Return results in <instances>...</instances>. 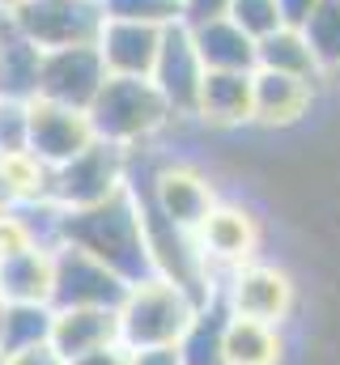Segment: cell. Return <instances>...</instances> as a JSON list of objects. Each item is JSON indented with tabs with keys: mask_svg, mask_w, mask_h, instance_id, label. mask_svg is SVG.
<instances>
[{
	"mask_svg": "<svg viewBox=\"0 0 340 365\" xmlns=\"http://www.w3.org/2000/svg\"><path fill=\"white\" fill-rule=\"evenodd\" d=\"M9 17H13L17 34H26L43 51L98 43V34L106 26V9L98 0H26Z\"/></svg>",
	"mask_w": 340,
	"mask_h": 365,
	"instance_id": "4",
	"label": "cell"
},
{
	"mask_svg": "<svg viewBox=\"0 0 340 365\" xmlns=\"http://www.w3.org/2000/svg\"><path fill=\"white\" fill-rule=\"evenodd\" d=\"M174 4H179V9H183V0H174Z\"/></svg>",
	"mask_w": 340,
	"mask_h": 365,
	"instance_id": "37",
	"label": "cell"
},
{
	"mask_svg": "<svg viewBox=\"0 0 340 365\" xmlns=\"http://www.w3.org/2000/svg\"><path fill=\"white\" fill-rule=\"evenodd\" d=\"M196 238H200L204 255H213L230 268H243V264H251L255 247H259V221L239 204H217Z\"/></svg>",
	"mask_w": 340,
	"mask_h": 365,
	"instance_id": "15",
	"label": "cell"
},
{
	"mask_svg": "<svg viewBox=\"0 0 340 365\" xmlns=\"http://www.w3.org/2000/svg\"><path fill=\"white\" fill-rule=\"evenodd\" d=\"M247 34H251L255 43L259 38H268V34H276L281 26H285V13H281V4L276 0H230V9H226Z\"/></svg>",
	"mask_w": 340,
	"mask_h": 365,
	"instance_id": "26",
	"label": "cell"
},
{
	"mask_svg": "<svg viewBox=\"0 0 340 365\" xmlns=\"http://www.w3.org/2000/svg\"><path fill=\"white\" fill-rule=\"evenodd\" d=\"M281 361V327L230 314L226 323V365H276Z\"/></svg>",
	"mask_w": 340,
	"mask_h": 365,
	"instance_id": "20",
	"label": "cell"
},
{
	"mask_svg": "<svg viewBox=\"0 0 340 365\" xmlns=\"http://www.w3.org/2000/svg\"><path fill=\"white\" fill-rule=\"evenodd\" d=\"M26 0H0V13H13V9H21Z\"/></svg>",
	"mask_w": 340,
	"mask_h": 365,
	"instance_id": "35",
	"label": "cell"
},
{
	"mask_svg": "<svg viewBox=\"0 0 340 365\" xmlns=\"http://www.w3.org/2000/svg\"><path fill=\"white\" fill-rule=\"evenodd\" d=\"M132 365H183V357H179V344H170V349H141V353H132Z\"/></svg>",
	"mask_w": 340,
	"mask_h": 365,
	"instance_id": "34",
	"label": "cell"
},
{
	"mask_svg": "<svg viewBox=\"0 0 340 365\" xmlns=\"http://www.w3.org/2000/svg\"><path fill=\"white\" fill-rule=\"evenodd\" d=\"M124 187H128L124 182V145L94 140L85 153H77L69 166L56 170V204L77 212V208L106 204Z\"/></svg>",
	"mask_w": 340,
	"mask_h": 365,
	"instance_id": "6",
	"label": "cell"
},
{
	"mask_svg": "<svg viewBox=\"0 0 340 365\" xmlns=\"http://www.w3.org/2000/svg\"><path fill=\"white\" fill-rule=\"evenodd\" d=\"M0 336H4V302H0Z\"/></svg>",
	"mask_w": 340,
	"mask_h": 365,
	"instance_id": "36",
	"label": "cell"
},
{
	"mask_svg": "<svg viewBox=\"0 0 340 365\" xmlns=\"http://www.w3.org/2000/svg\"><path fill=\"white\" fill-rule=\"evenodd\" d=\"M0 175L9 182L17 208L56 200V170H51L43 158H34L30 149H21V153H0Z\"/></svg>",
	"mask_w": 340,
	"mask_h": 365,
	"instance_id": "22",
	"label": "cell"
},
{
	"mask_svg": "<svg viewBox=\"0 0 340 365\" xmlns=\"http://www.w3.org/2000/svg\"><path fill=\"white\" fill-rule=\"evenodd\" d=\"M128 280L111 272L102 259H94L89 251L60 242L51 251V306L56 310H77V306H106L119 310L128 297Z\"/></svg>",
	"mask_w": 340,
	"mask_h": 365,
	"instance_id": "5",
	"label": "cell"
},
{
	"mask_svg": "<svg viewBox=\"0 0 340 365\" xmlns=\"http://www.w3.org/2000/svg\"><path fill=\"white\" fill-rule=\"evenodd\" d=\"M111 81L106 60L98 51V43L85 47H60V51H43V73H39V98L60 102V106H77L89 110L102 86Z\"/></svg>",
	"mask_w": 340,
	"mask_h": 365,
	"instance_id": "7",
	"label": "cell"
},
{
	"mask_svg": "<svg viewBox=\"0 0 340 365\" xmlns=\"http://www.w3.org/2000/svg\"><path fill=\"white\" fill-rule=\"evenodd\" d=\"M226 323H230V306H200L196 323L179 340L183 365H226Z\"/></svg>",
	"mask_w": 340,
	"mask_h": 365,
	"instance_id": "23",
	"label": "cell"
},
{
	"mask_svg": "<svg viewBox=\"0 0 340 365\" xmlns=\"http://www.w3.org/2000/svg\"><path fill=\"white\" fill-rule=\"evenodd\" d=\"M34 247L39 242H34V230H30L26 212L21 208L0 212V259L4 255H21V251H34Z\"/></svg>",
	"mask_w": 340,
	"mask_h": 365,
	"instance_id": "29",
	"label": "cell"
},
{
	"mask_svg": "<svg viewBox=\"0 0 340 365\" xmlns=\"http://www.w3.org/2000/svg\"><path fill=\"white\" fill-rule=\"evenodd\" d=\"M166 26H162V21L106 17V26H102V34H98V51H102V60H106V73H111V77H154L158 56H162Z\"/></svg>",
	"mask_w": 340,
	"mask_h": 365,
	"instance_id": "11",
	"label": "cell"
},
{
	"mask_svg": "<svg viewBox=\"0 0 340 365\" xmlns=\"http://www.w3.org/2000/svg\"><path fill=\"white\" fill-rule=\"evenodd\" d=\"M226 9H230V0H183V21H204Z\"/></svg>",
	"mask_w": 340,
	"mask_h": 365,
	"instance_id": "33",
	"label": "cell"
},
{
	"mask_svg": "<svg viewBox=\"0 0 340 365\" xmlns=\"http://www.w3.org/2000/svg\"><path fill=\"white\" fill-rule=\"evenodd\" d=\"M226 306L230 314H243V319H259V323H272L281 327L294 310V280L272 268V264H243L230 272L226 284Z\"/></svg>",
	"mask_w": 340,
	"mask_h": 365,
	"instance_id": "10",
	"label": "cell"
},
{
	"mask_svg": "<svg viewBox=\"0 0 340 365\" xmlns=\"http://www.w3.org/2000/svg\"><path fill=\"white\" fill-rule=\"evenodd\" d=\"M276 4H281V13H285V26L302 30V26L311 21V13H315L324 0H276Z\"/></svg>",
	"mask_w": 340,
	"mask_h": 365,
	"instance_id": "32",
	"label": "cell"
},
{
	"mask_svg": "<svg viewBox=\"0 0 340 365\" xmlns=\"http://www.w3.org/2000/svg\"><path fill=\"white\" fill-rule=\"evenodd\" d=\"M43 73V47H34L26 34H17L13 17L0 13V98H39Z\"/></svg>",
	"mask_w": 340,
	"mask_h": 365,
	"instance_id": "17",
	"label": "cell"
},
{
	"mask_svg": "<svg viewBox=\"0 0 340 365\" xmlns=\"http://www.w3.org/2000/svg\"><path fill=\"white\" fill-rule=\"evenodd\" d=\"M196 314H200V302L191 297V289L158 272L128 289V297L119 306V340L132 353L170 349V344H179L187 336Z\"/></svg>",
	"mask_w": 340,
	"mask_h": 365,
	"instance_id": "2",
	"label": "cell"
},
{
	"mask_svg": "<svg viewBox=\"0 0 340 365\" xmlns=\"http://www.w3.org/2000/svg\"><path fill=\"white\" fill-rule=\"evenodd\" d=\"M196 115L209 119V123H247V119H255V73H209Z\"/></svg>",
	"mask_w": 340,
	"mask_h": 365,
	"instance_id": "18",
	"label": "cell"
},
{
	"mask_svg": "<svg viewBox=\"0 0 340 365\" xmlns=\"http://www.w3.org/2000/svg\"><path fill=\"white\" fill-rule=\"evenodd\" d=\"M217 208L213 187L204 175H196L191 166H166L154 179V212L179 234H200V225L209 221V212Z\"/></svg>",
	"mask_w": 340,
	"mask_h": 365,
	"instance_id": "12",
	"label": "cell"
},
{
	"mask_svg": "<svg viewBox=\"0 0 340 365\" xmlns=\"http://www.w3.org/2000/svg\"><path fill=\"white\" fill-rule=\"evenodd\" d=\"M56 327V306L51 302H13L4 306V336H0V357L51 344Z\"/></svg>",
	"mask_w": 340,
	"mask_h": 365,
	"instance_id": "21",
	"label": "cell"
},
{
	"mask_svg": "<svg viewBox=\"0 0 340 365\" xmlns=\"http://www.w3.org/2000/svg\"><path fill=\"white\" fill-rule=\"evenodd\" d=\"M0 365H4V357H0Z\"/></svg>",
	"mask_w": 340,
	"mask_h": 365,
	"instance_id": "38",
	"label": "cell"
},
{
	"mask_svg": "<svg viewBox=\"0 0 340 365\" xmlns=\"http://www.w3.org/2000/svg\"><path fill=\"white\" fill-rule=\"evenodd\" d=\"M98 4H102V0H98Z\"/></svg>",
	"mask_w": 340,
	"mask_h": 365,
	"instance_id": "39",
	"label": "cell"
},
{
	"mask_svg": "<svg viewBox=\"0 0 340 365\" xmlns=\"http://www.w3.org/2000/svg\"><path fill=\"white\" fill-rule=\"evenodd\" d=\"M106 344H124L119 340V310L106 306H77V310H56V327H51V349L64 361H77L94 349Z\"/></svg>",
	"mask_w": 340,
	"mask_h": 365,
	"instance_id": "14",
	"label": "cell"
},
{
	"mask_svg": "<svg viewBox=\"0 0 340 365\" xmlns=\"http://www.w3.org/2000/svg\"><path fill=\"white\" fill-rule=\"evenodd\" d=\"M30 149V102L0 98V153Z\"/></svg>",
	"mask_w": 340,
	"mask_h": 365,
	"instance_id": "27",
	"label": "cell"
},
{
	"mask_svg": "<svg viewBox=\"0 0 340 365\" xmlns=\"http://www.w3.org/2000/svg\"><path fill=\"white\" fill-rule=\"evenodd\" d=\"M259 68L294 73V77H311V81L324 73L319 60H315V51H311V43H306V34L294 30V26H281L276 34L259 38Z\"/></svg>",
	"mask_w": 340,
	"mask_h": 365,
	"instance_id": "24",
	"label": "cell"
},
{
	"mask_svg": "<svg viewBox=\"0 0 340 365\" xmlns=\"http://www.w3.org/2000/svg\"><path fill=\"white\" fill-rule=\"evenodd\" d=\"M106 17H132V21H179L183 9L174 0H102Z\"/></svg>",
	"mask_w": 340,
	"mask_h": 365,
	"instance_id": "28",
	"label": "cell"
},
{
	"mask_svg": "<svg viewBox=\"0 0 340 365\" xmlns=\"http://www.w3.org/2000/svg\"><path fill=\"white\" fill-rule=\"evenodd\" d=\"M170 115L174 110L162 98V90L154 86V77H111L89 106V123L98 140H111L124 149L158 132Z\"/></svg>",
	"mask_w": 340,
	"mask_h": 365,
	"instance_id": "3",
	"label": "cell"
},
{
	"mask_svg": "<svg viewBox=\"0 0 340 365\" xmlns=\"http://www.w3.org/2000/svg\"><path fill=\"white\" fill-rule=\"evenodd\" d=\"M94 140H98V132L89 123V110L60 106L47 98H30V153L43 158L51 170L69 166Z\"/></svg>",
	"mask_w": 340,
	"mask_h": 365,
	"instance_id": "8",
	"label": "cell"
},
{
	"mask_svg": "<svg viewBox=\"0 0 340 365\" xmlns=\"http://www.w3.org/2000/svg\"><path fill=\"white\" fill-rule=\"evenodd\" d=\"M64 242L89 251L94 259H102L128 284H141V280L162 272L158 255H154V242H149L145 204H136V195L128 187L119 195H111L106 204L77 208V212L64 208Z\"/></svg>",
	"mask_w": 340,
	"mask_h": 365,
	"instance_id": "1",
	"label": "cell"
},
{
	"mask_svg": "<svg viewBox=\"0 0 340 365\" xmlns=\"http://www.w3.org/2000/svg\"><path fill=\"white\" fill-rule=\"evenodd\" d=\"M69 365H132V349L128 344H106V349H94V353H85Z\"/></svg>",
	"mask_w": 340,
	"mask_h": 365,
	"instance_id": "30",
	"label": "cell"
},
{
	"mask_svg": "<svg viewBox=\"0 0 340 365\" xmlns=\"http://www.w3.org/2000/svg\"><path fill=\"white\" fill-rule=\"evenodd\" d=\"M187 26H191L196 51H200L209 73H255L259 68V43L230 13H217V17H204V21H187Z\"/></svg>",
	"mask_w": 340,
	"mask_h": 365,
	"instance_id": "13",
	"label": "cell"
},
{
	"mask_svg": "<svg viewBox=\"0 0 340 365\" xmlns=\"http://www.w3.org/2000/svg\"><path fill=\"white\" fill-rule=\"evenodd\" d=\"M0 302H51V251L34 247L0 259Z\"/></svg>",
	"mask_w": 340,
	"mask_h": 365,
	"instance_id": "19",
	"label": "cell"
},
{
	"mask_svg": "<svg viewBox=\"0 0 340 365\" xmlns=\"http://www.w3.org/2000/svg\"><path fill=\"white\" fill-rule=\"evenodd\" d=\"M4 365H69L51 344H39V349H26V353H13L4 357Z\"/></svg>",
	"mask_w": 340,
	"mask_h": 365,
	"instance_id": "31",
	"label": "cell"
},
{
	"mask_svg": "<svg viewBox=\"0 0 340 365\" xmlns=\"http://www.w3.org/2000/svg\"><path fill=\"white\" fill-rule=\"evenodd\" d=\"M311 102H315V81L311 77L255 68V123L289 128L311 110Z\"/></svg>",
	"mask_w": 340,
	"mask_h": 365,
	"instance_id": "16",
	"label": "cell"
},
{
	"mask_svg": "<svg viewBox=\"0 0 340 365\" xmlns=\"http://www.w3.org/2000/svg\"><path fill=\"white\" fill-rule=\"evenodd\" d=\"M302 34L315 51L319 68H340V0H324L311 13V21L302 26Z\"/></svg>",
	"mask_w": 340,
	"mask_h": 365,
	"instance_id": "25",
	"label": "cell"
},
{
	"mask_svg": "<svg viewBox=\"0 0 340 365\" xmlns=\"http://www.w3.org/2000/svg\"><path fill=\"white\" fill-rule=\"evenodd\" d=\"M204 60L196 51V38H191V26L179 17L166 26V38H162V56H158V68H154V86L162 90V98L170 102L174 115H196L200 106V90H204Z\"/></svg>",
	"mask_w": 340,
	"mask_h": 365,
	"instance_id": "9",
	"label": "cell"
}]
</instances>
